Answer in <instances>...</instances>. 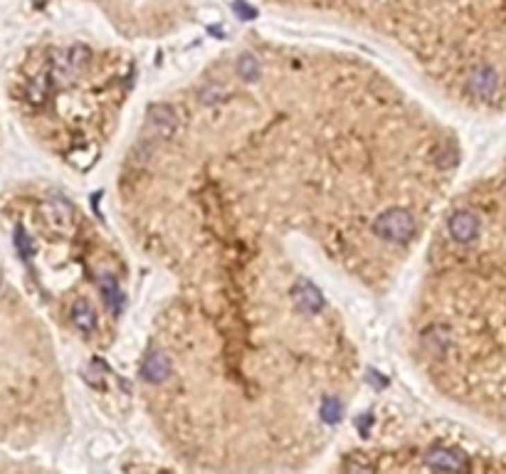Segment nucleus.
Returning <instances> with one entry per match:
<instances>
[{
	"label": "nucleus",
	"instance_id": "1",
	"mask_svg": "<svg viewBox=\"0 0 506 474\" xmlns=\"http://www.w3.org/2000/svg\"><path fill=\"white\" fill-rule=\"evenodd\" d=\"M412 20L467 50V87L477 99L506 104V0H400Z\"/></svg>",
	"mask_w": 506,
	"mask_h": 474
},
{
	"label": "nucleus",
	"instance_id": "2",
	"mask_svg": "<svg viewBox=\"0 0 506 474\" xmlns=\"http://www.w3.org/2000/svg\"><path fill=\"white\" fill-rule=\"evenodd\" d=\"M484 208H462L452 215L450 235L457 245L477 243L484 245L482 249V284H484V304L494 311L487 319H499L494 339L496 361H499V403L501 418L506 420V166L496 181L484 193Z\"/></svg>",
	"mask_w": 506,
	"mask_h": 474
},
{
	"label": "nucleus",
	"instance_id": "3",
	"mask_svg": "<svg viewBox=\"0 0 506 474\" xmlns=\"http://www.w3.org/2000/svg\"><path fill=\"white\" fill-rule=\"evenodd\" d=\"M378 232L385 237H398V240H403V237H410L412 232V220L408 213H395V215H388V218H383L381 222H378Z\"/></svg>",
	"mask_w": 506,
	"mask_h": 474
},
{
	"label": "nucleus",
	"instance_id": "4",
	"mask_svg": "<svg viewBox=\"0 0 506 474\" xmlns=\"http://www.w3.org/2000/svg\"><path fill=\"white\" fill-rule=\"evenodd\" d=\"M109 3H114V0H109ZM119 3V0H116ZM121 3H143V0H121Z\"/></svg>",
	"mask_w": 506,
	"mask_h": 474
}]
</instances>
